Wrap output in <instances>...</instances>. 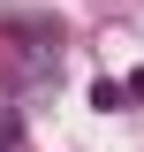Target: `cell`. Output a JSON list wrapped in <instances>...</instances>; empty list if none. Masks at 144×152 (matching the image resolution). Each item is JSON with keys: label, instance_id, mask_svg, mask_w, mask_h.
Instances as JSON below:
<instances>
[{"label": "cell", "instance_id": "1", "mask_svg": "<svg viewBox=\"0 0 144 152\" xmlns=\"http://www.w3.org/2000/svg\"><path fill=\"white\" fill-rule=\"evenodd\" d=\"M91 107H99V114H114V107H129V91L114 84V76H99V84H91Z\"/></svg>", "mask_w": 144, "mask_h": 152}, {"label": "cell", "instance_id": "2", "mask_svg": "<svg viewBox=\"0 0 144 152\" xmlns=\"http://www.w3.org/2000/svg\"><path fill=\"white\" fill-rule=\"evenodd\" d=\"M15 137H23V129H15V114H0V152L15 145Z\"/></svg>", "mask_w": 144, "mask_h": 152}, {"label": "cell", "instance_id": "3", "mask_svg": "<svg viewBox=\"0 0 144 152\" xmlns=\"http://www.w3.org/2000/svg\"><path fill=\"white\" fill-rule=\"evenodd\" d=\"M121 91H129V99H144V69H137V76H129V84H121Z\"/></svg>", "mask_w": 144, "mask_h": 152}]
</instances>
